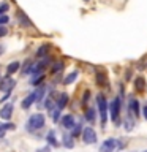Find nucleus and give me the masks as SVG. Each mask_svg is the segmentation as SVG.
I'll return each instance as SVG.
<instances>
[{
    "mask_svg": "<svg viewBox=\"0 0 147 152\" xmlns=\"http://www.w3.org/2000/svg\"><path fill=\"white\" fill-rule=\"evenodd\" d=\"M17 70H19V62H11V64H8V66H7V76L16 73Z\"/></svg>",
    "mask_w": 147,
    "mask_h": 152,
    "instance_id": "12",
    "label": "nucleus"
},
{
    "mask_svg": "<svg viewBox=\"0 0 147 152\" xmlns=\"http://www.w3.org/2000/svg\"><path fill=\"white\" fill-rule=\"evenodd\" d=\"M66 103H68V95H66V94H60L59 98H57V108H59V109L65 108Z\"/></svg>",
    "mask_w": 147,
    "mask_h": 152,
    "instance_id": "10",
    "label": "nucleus"
},
{
    "mask_svg": "<svg viewBox=\"0 0 147 152\" xmlns=\"http://www.w3.org/2000/svg\"><path fill=\"white\" fill-rule=\"evenodd\" d=\"M144 152H147V151H144Z\"/></svg>",
    "mask_w": 147,
    "mask_h": 152,
    "instance_id": "32",
    "label": "nucleus"
},
{
    "mask_svg": "<svg viewBox=\"0 0 147 152\" xmlns=\"http://www.w3.org/2000/svg\"><path fill=\"white\" fill-rule=\"evenodd\" d=\"M51 117H52V121H54V122H57V121H59V117H60V111H59V109L51 111Z\"/></svg>",
    "mask_w": 147,
    "mask_h": 152,
    "instance_id": "23",
    "label": "nucleus"
},
{
    "mask_svg": "<svg viewBox=\"0 0 147 152\" xmlns=\"http://www.w3.org/2000/svg\"><path fill=\"white\" fill-rule=\"evenodd\" d=\"M71 138H73V136H65V146L66 147H68V149H71V147H73L74 146V142H73V140H71Z\"/></svg>",
    "mask_w": 147,
    "mask_h": 152,
    "instance_id": "21",
    "label": "nucleus"
},
{
    "mask_svg": "<svg viewBox=\"0 0 147 152\" xmlns=\"http://www.w3.org/2000/svg\"><path fill=\"white\" fill-rule=\"evenodd\" d=\"M71 130H73V136H79V133H81V124H79V125H76V124H74Z\"/></svg>",
    "mask_w": 147,
    "mask_h": 152,
    "instance_id": "25",
    "label": "nucleus"
},
{
    "mask_svg": "<svg viewBox=\"0 0 147 152\" xmlns=\"http://www.w3.org/2000/svg\"><path fill=\"white\" fill-rule=\"evenodd\" d=\"M142 113H144V117L147 119V106H144V108H142Z\"/></svg>",
    "mask_w": 147,
    "mask_h": 152,
    "instance_id": "29",
    "label": "nucleus"
},
{
    "mask_svg": "<svg viewBox=\"0 0 147 152\" xmlns=\"http://www.w3.org/2000/svg\"><path fill=\"white\" fill-rule=\"evenodd\" d=\"M109 114H111L112 122L117 125V124H119V116H120V100H119V98H116L111 103V106H109Z\"/></svg>",
    "mask_w": 147,
    "mask_h": 152,
    "instance_id": "3",
    "label": "nucleus"
},
{
    "mask_svg": "<svg viewBox=\"0 0 147 152\" xmlns=\"http://www.w3.org/2000/svg\"><path fill=\"white\" fill-rule=\"evenodd\" d=\"M84 2H89V0H84Z\"/></svg>",
    "mask_w": 147,
    "mask_h": 152,
    "instance_id": "31",
    "label": "nucleus"
},
{
    "mask_svg": "<svg viewBox=\"0 0 147 152\" xmlns=\"http://www.w3.org/2000/svg\"><path fill=\"white\" fill-rule=\"evenodd\" d=\"M62 70H63V64L62 62H55L54 66H52V73H60Z\"/></svg>",
    "mask_w": 147,
    "mask_h": 152,
    "instance_id": "19",
    "label": "nucleus"
},
{
    "mask_svg": "<svg viewBox=\"0 0 147 152\" xmlns=\"http://www.w3.org/2000/svg\"><path fill=\"white\" fill-rule=\"evenodd\" d=\"M7 22H8V16L7 14H2V16H0V26H5Z\"/></svg>",
    "mask_w": 147,
    "mask_h": 152,
    "instance_id": "26",
    "label": "nucleus"
},
{
    "mask_svg": "<svg viewBox=\"0 0 147 152\" xmlns=\"http://www.w3.org/2000/svg\"><path fill=\"white\" fill-rule=\"evenodd\" d=\"M97 103H98L100 116H101V127L104 128L106 127V121H108V102H106V98H104L103 94L97 95Z\"/></svg>",
    "mask_w": 147,
    "mask_h": 152,
    "instance_id": "1",
    "label": "nucleus"
},
{
    "mask_svg": "<svg viewBox=\"0 0 147 152\" xmlns=\"http://www.w3.org/2000/svg\"><path fill=\"white\" fill-rule=\"evenodd\" d=\"M14 81L13 79H7L5 81V83H2V86H0V89L2 90H7V92H9V90H11V87H14Z\"/></svg>",
    "mask_w": 147,
    "mask_h": 152,
    "instance_id": "14",
    "label": "nucleus"
},
{
    "mask_svg": "<svg viewBox=\"0 0 147 152\" xmlns=\"http://www.w3.org/2000/svg\"><path fill=\"white\" fill-rule=\"evenodd\" d=\"M89 97H90V92H89V90H85V92H84V97H82V103H84V104L89 102Z\"/></svg>",
    "mask_w": 147,
    "mask_h": 152,
    "instance_id": "27",
    "label": "nucleus"
},
{
    "mask_svg": "<svg viewBox=\"0 0 147 152\" xmlns=\"http://www.w3.org/2000/svg\"><path fill=\"white\" fill-rule=\"evenodd\" d=\"M8 8H9V3H7V2L0 5V16H2V14H5V13H7V11H8Z\"/></svg>",
    "mask_w": 147,
    "mask_h": 152,
    "instance_id": "24",
    "label": "nucleus"
},
{
    "mask_svg": "<svg viewBox=\"0 0 147 152\" xmlns=\"http://www.w3.org/2000/svg\"><path fill=\"white\" fill-rule=\"evenodd\" d=\"M144 87H146V79L142 78V76H138L136 81H135V89L138 90V92H141Z\"/></svg>",
    "mask_w": 147,
    "mask_h": 152,
    "instance_id": "11",
    "label": "nucleus"
},
{
    "mask_svg": "<svg viewBox=\"0 0 147 152\" xmlns=\"http://www.w3.org/2000/svg\"><path fill=\"white\" fill-rule=\"evenodd\" d=\"M17 18H19V22H21V26H24V27H32V26H33L32 21H30V19H28L22 11H17Z\"/></svg>",
    "mask_w": 147,
    "mask_h": 152,
    "instance_id": "9",
    "label": "nucleus"
},
{
    "mask_svg": "<svg viewBox=\"0 0 147 152\" xmlns=\"http://www.w3.org/2000/svg\"><path fill=\"white\" fill-rule=\"evenodd\" d=\"M33 102H35V94H30L28 97H25V98H24V102H22V104H21V106H22L24 109H27L28 106H32V103H33Z\"/></svg>",
    "mask_w": 147,
    "mask_h": 152,
    "instance_id": "13",
    "label": "nucleus"
},
{
    "mask_svg": "<svg viewBox=\"0 0 147 152\" xmlns=\"http://www.w3.org/2000/svg\"><path fill=\"white\" fill-rule=\"evenodd\" d=\"M62 124H63V127L66 128V130H71L74 125V117L71 116V114H66V116L62 119Z\"/></svg>",
    "mask_w": 147,
    "mask_h": 152,
    "instance_id": "8",
    "label": "nucleus"
},
{
    "mask_svg": "<svg viewBox=\"0 0 147 152\" xmlns=\"http://www.w3.org/2000/svg\"><path fill=\"white\" fill-rule=\"evenodd\" d=\"M44 95V87H38L35 94V100H41V97Z\"/></svg>",
    "mask_w": 147,
    "mask_h": 152,
    "instance_id": "22",
    "label": "nucleus"
},
{
    "mask_svg": "<svg viewBox=\"0 0 147 152\" xmlns=\"http://www.w3.org/2000/svg\"><path fill=\"white\" fill-rule=\"evenodd\" d=\"M76 78H78V71H73V73H70V75L63 79V84H65V86H68V84L73 83V81H74Z\"/></svg>",
    "mask_w": 147,
    "mask_h": 152,
    "instance_id": "15",
    "label": "nucleus"
},
{
    "mask_svg": "<svg viewBox=\"0 0 147 152\" xmlns=\"http://www.w3.org/2000/svg\"><path fill=\"white\" fill-rule=\"evenodd\" d=\"M7 33H8L7 27H5V26H0V38H2V37H5Z\"/></svg>",
    "mask_w": 147,
    "mask_h": 152,
    "instance_id": "28",
    "label": "nucleus"
},
{
    "mask_svg": "<svg viewBox=\"0 0 147 152\" xmlns=\"http://www.w3.org/2000/svg\"><path fill=\"white\" fill-rule=\"evenodd\" d=\"M11 114H13V104L11 103L5 104V106L0 109V117H2L3 121H9V119H11Z\"/></svg>",
    "mask_w": 147,
    "mask_h": 152,
    "instance_id": "6",
    "label": "nucleus"
},
{
    "mask_svg": "<svg viewBox=\"0 0 147 152\" xmlns=\"http://www.w3.org/2000/svg\"><path fill=\"white\" fill-rule=\"evenodd\" d=\"M49 45H44V46H41L40 49H38V52H36V56L38 57H43V56H46V52H47V49H49Z\"/></svg>",
    "mask_w": 147,
    "mask_h": 152,
    "instance_id": "20",
    "label": "nucleus"
},
{
    "mask_svg": "<svg viewBox=\"0 0 147 152\" xmlns=\"http://www.w3.org/2000/svg\"><path fill=\"white\" fill-rule=\"evenodd\" d=\"M47 142H49V144H52V146H57V141H55V133L54 132H49L47 133Z\"/></svg>",
    "mask_w": 147,
    "mask_h": 152,
    "instance_id": "17",
    "label": "nucleus"
},
{
    "mask_svg": "<svg viewBox=\"0 0 147 152\" xmlns=\"http://www.w3.org/2000/svg\"><path fill=\"white\" fill-rule=\"evenodd\" d=\"M97 84L98 86H104V84H106V75H104V73H98L97 75Z\"/></svg>",
    "mask_w": 147,
    "mask_h": 152,
    "instance_id": "16",
    "label": "nucleus"
},
{
    "mask_svg": "<svg viewBox=\"0 0 147 152\" xmlns=\"http://www.w3.org/2000/svg\"><path fill=\"white\" fill-rule=\"evenodd\" d=\"M85 119H87L89 122H95V111L93 109H87V113H85Z\"/></svg>",
    "mask_w": 147,
    "mask_h": 152,
    "instance_id": "18",
    "label": "nucleus"
},
{
    "mask_svg": "<svg viewBox=\"0 0 147 152\" xmlns=\"http://www.w3.org/2000/svg\"><path fill=\"white\" fill-rule=\"evenodd\" d=\"M128 109H130L135 116H139V102L135 98H131L130 102H128Z\"/></svg>",
    "mask_w": 147,
    "mask_h": 152,
    "instance_id": "7",
    "label": "nucleus"
},
{
    "mask_svg": "<svg viewBox=\"0 0 147 152\" xmlns=\"http://www.w3.org/2000/svg\"><path fill=\"white\" fill-rule=\"evenodd\" d=\"M82 140H84V142H87V144H93V142H97V133L93 132L92 127H87L84 130Z\"/></svg>",
    "mask_w": 147,
    "mask_h": 152,
    "instance_id": "4",
    "label": "nucleus"
},
{
    "mask_svg": "<svg viewBox=\"0 0 147 152\" xmlns=\"http://www.w3.org/2000/svg\"><path fill=\"white\" fill-rule=\"evenodd\" d=\"M44 127V116L43 114H33V116L27 121V130L35 132Z\"/></svg>",
    "mask_w": 147,
    "mask_h": 152,
    "instance_id": "2",
    "label": "nucleus"
},
{
    "mask_svg": "<svg viewBox=\"0 0 147 152\" xmlns=\"http://www.w3.org/2000/svg\"><path fill=\"white\" fill-rule=\"evenodd\" d=\"M116 146H117V141L114 140V138H109V140H106V141L101 144V147H100V152H114Z\"/></svg>",
    "mask_w": 147,
    "mask_h": 152,
    "instance_id": "5",
    "label": "nucleus"
},
{
    "mask_svg": "<svg viewBox=\"0 0 147 152\" xmlns=\"http://www.w3.org/2000/svg\"><path fill=\"white\" fill-rule=\"evenodd\" d=\"M38 152H49V149H47V147H44V149H40Z\"/></svg>",
    "mask_w": 147,
    "mask_h": 152,
    "instance_id": "30",
    "label": "nucleus"
}]
</instances>
